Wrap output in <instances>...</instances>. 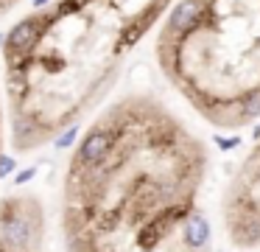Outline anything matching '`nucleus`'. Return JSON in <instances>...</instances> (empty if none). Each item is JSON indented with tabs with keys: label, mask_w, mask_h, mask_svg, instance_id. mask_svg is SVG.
<instances>
[{
	"label": "nucleus",
	"mask_w": 260,
	"mask_h": 252,
	"mask_svg": "<svg viewBox=\"0 0 260 252\" xmlns=\"http://www.w3.org/2000/svg\"><path fill=\"white\" fill-rule=\"evenodd\" d=\"M171 0H53L3 42L17 149L70 129L118 81L123 59Z\"/></svg>",
	"instance_id": "nucleus-1"
},
{
	"label": "nucleus",
	"mask_w": 260,
	"mask_h": 252,
	"mask_svg": "<svg viewBox=\"0 0 260 252\" xmlns=\"http://www.w3.org/2000/svg\"><path fill=\"white\" fill-rule=\"evenodd\" d=\"M187 3V25L159 31V65L210 123H252L260 118V0Z\"/></svg>",
	"instance_id": "nucleus-2"
},
{
	"label": "nucleus",
	"mask_w": 260,
	"mask_h": 252,
	"mask_svg": "<svg viewBox=\"0 0 260 252\" xmlns=\"http://www.w3.org/2000/svg\"><path fill=\"white\" fill-rule=\"evenodd\" d=\"M210 238V224L207 218L202 216V213H190L185 221V244L193 246V249H199V246H204Z\"/></svg>",
	"instance_id": "nucleus-3"
},
{
	"label": "nucleus",
	"mask_w": 260,
	"mask_h": 252,
	"mask_svg": "<svg viewBox=\"0 0 260 252\" xmlns=\"http://www.w3.org/2000/svg\"><path fill=\"white\" fill-rule=\"evenodd\" d=\"M12 171H14V160L12 157H0V177H6Z\"/></svg>",
	"instance_id": "nucleus-4"
},
{
	"label": "nucleus",
	"mask_w": 260,
	"mask_h": 252,
	"mask_svg": "<svg viewBox=\"0 0 260 252\" xmlns=\"http://www.w3.org/2000/svg\"><path fill=\"white\" fill-rule=\"evenodd\" d=\"M31 177H34V168H28V171H23V174H20V177H17V182H25V179H31Z\"/></svg>",
	"instance_id": "nucleus-5"
}]
</instances>
